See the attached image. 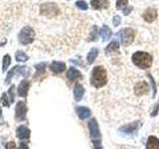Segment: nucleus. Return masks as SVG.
Wrapping results in <instances>:
<instances>
[{
    "mask_svg": "<svg viewBox=\"0 0 159 149\" xmlns=\"http://www.w3.org/2000/svg\"><path fill=\"white\" fill-rule=\"evenodd\" d=\"M118 49H119L118 42L117 41H112V42H111L107 45L106 49H104V53H106V55H109L111 53L118 51Z\"/></svg>",
    "mask_w": 159,
    "mask_h": 149,
    "instance_id": "20",
    "label": "nucleus"
},
{
    "mask_svg": "<svg viewBox=\"0 0 159 149\" xmlns=\"http://www.w3.org/2000/svg\"><path fill=\"white\" fill-rule=\"evenodd\" d=\"M153 57L149 53L137 51L132 55V63L140 69H148L151 67Z\"/></svg>",
    "mask_w": 159,
    "mask_h": 149,
    "instance_id": "2",
    "label": "nucleus"
},
{
    "mask_svg": "<svg viewBox=\"0 0 159 149\" xmlns=\"http://www.w3.org/2000/svg\"><path fill=\"white\" fill-rule=\"evenodd\" d=\"M158 111H159V102H158V104H157V106L155 107V109H154V112H152L151 113V116H156L157 115V112H158Z\"/></svg>",
    "mask_w": 159,
    "mask_h": 149,
    "instance_id": "35",
    "label": "nucleus"
},
{
    "mask_svg": "<svg viewBox=\"0 0 159 149\" xmlns=\"http://www.w3.org/2000/svg\"><path fill=\"white\" fill-rule=\"evenodd\" d=\"M84 93V88L81 84L77 83L76 86L74 88V98L76 99V102H80L83 98V96Z\"/></svg>",
    "mask_w": 159,
    "mask_h": 149,
    "instance_id": "14",
    "label": "nucleus"
},
{
    "mask_svg": "<svg viewBox=\"0 0 159 149\" xmlns=\"http://www.w3.org/2000/svg\"><path fill=\"white\" fill-rule=\"evenodd\" d=\"M36 69H37V71H38V73H40V72H44L45 71V68H46V63H42V64H38V65H36Z\"/></svg>",
    "mask_w": 159,
    "mask_h": 149,
    "instance_id": "32",
    "label": "nucleus"
},
{
    "mask_svg": "<svg viewBox=\"0 0 159 149\" xmlns=\"http://www.w3.org/2000/svg\"><path fill=\"white\" fill-rule=\"evenodd\" d=\"M60 10L57 4L55 3H44L40 7V13L47 17H54L59 14Z\"/></svg>",
    "mask_w": 159,
    "mask_h": 149,
    "instance_id": "6",
    "label": "nucleus"
},
{
    "mask_svg": "<svg viewBox=\"0 0 159 149\" xmlns=\"http://www.w3.org/2000/svg\"><path fill=\"white\" fill-rule=\"evenodd\" d=\"M76 111L81 119H87L91 115V111L86 106H78L76 108Z\"/></svg>",
    "mask_w": 159,
    "mask_h": 149,
    "instance_id": "16",
    "label": "nucleus"
},
{
    "mask_svg": "<svg viewBox=\"0 0 159 149\" xmlns=\"http://www.w3.org/2000/svg\"><path fill=\"white\" fill-rule=\"evenodd\" d=\"M76 6L80 9H82V10H87L89 8L88 6V4L86 1H84V0H80V1H78L76 3Z\"/></svg>",
    "mask_w": 159,
    "mask_h": 149,
    "instance_id": "27",
    "label": "nucleus"
},
{
    "mask_svg": "<svg viewBox=\"0 0 159 149\" xmlns=\"http://www.w3.org/2000/svg\"><path fill=\"white\" fill-rule=\"evenodd\" d=\"M50 70L55 74H61L66 70V64L62 62H53L50 65Z\"/></svg>",
    "mask_w": 159,
    "mask_h": 149,
    "instance_id": "12",
    "label": "nucleus"
},
{
    "mask_svg": "<svg viewBox=\"0 0 159 149\" xmlns=\"http://www.w3.org/2000/svg\"><path fill=\"white\" fill-rule=\"evenodd\" d=\"M14 86H11L9 88V91H8V97H10V102H14Z\"/></svg>",
    "mask_w": 159,
    "mask_h": 149,
    "instance_id": "31",
    "label": "nucleus"
},
{
    "mask_svg": "<svg viewBox=\"0 0 159 149\" xmlns=\"http://www.w3.org/2000/svg\"><path fill=\"white\" fill-rule=\"evenodd\" d=\"M98 55V50L97 48H93L91 51L89 52L88 54V57H87V61L89 64H93L94 62V60L97 59Z\"/></svg>",
    "mask_w": 159,
    "mask_h": 149,
    "instance_id": "21",
    "label": "nucleus"
},
{
    "mask_svg": "<svg viewBox=\"0 0 159 149\" xmlns=\"http://www.w3.org/2000/svg\"><path fill=\"white\" fill-rule=\"evenodd\" d=\"M89 130L91 134V138L93 143L94 149H102V141H101V132H99L98 123L96 118H92L89 122Z\"/></svg>",
    "mask_w": 159,
    "mask_h": 149,
    "instance_id": "3",
    "label": "nucleus"
},
{
    "mask_svg": "<svg viewBox=\"0 0 159 149\" xmlns=\"http://www.w3.org/2000/svg\"><path fill=\"white\" fill-rule=\"evenodd\" d=\"M91 5L93 9L94 10L107 9L109 7V2H108V0H92Z\"/></svg>",
    "mask_w": 159,
    "mask_h": 149,
    "instance_id": "11",
    "label": "nucleus"
},
{
    "mask_svg": "<svg viewBox=\"0 0 159 149\" xmlns=\"http://www.w3.org/2000/svg\"><path fill=\"white\" fill-rule=\"evenodd\" d=\"M1 117H2V109L0 107V119H1Z\"/></svg>",
    "mask_w": 159,
    "mask_h": 149,
    "instance_id": "37",
    "label": "nucleus"
},
{
    "mask_svg": "<svg viewBox=\"0 0 159 149\" xmlns=\"http://www.w3.org/2000/svg\"><path fill=\"white\" fill-rule=\"evenodd\" d=\"M107 77L106 69L102 66L94 67L93 69L92 74H91V84L97 88H102L107 82Z\"/></svg>",
    "mask_w": 159,
    "mask_h": 149,
    "instance_id": "1",
    "label": "nucleus"
},
{
    "mask_svg": "<svg viewBox=\"0 0 159 149\" xmlns=\"http://www.w3.org/2000/svg\"><path fill=\"white\" fill-rule=\"evenodd\" d=\"M67 78L70 79V81H75L76 79L78 78H82V74L81 73H80L77 69H75V68H70L69 69V71L67 72Z\"/></svg>",
    "mask_w": 159,
    "mask_h": 149,
    "instance_id": "19",
    "label": "nucleus"
},
{
    "mask_svg": "<svg viewBox=\"0 0 159 149\" xmlns=\"http://www.w3.org/2000/svg\"><path fill=\"white\" fill-rule=\"evenodd\" d=\"M143 19L148 23H152L157 18V11L154 8H147L142 14Z\"/></svg>",
    "mask_w": 159,
    "mask_h": 149,
    "instance_id": "9",
    "label": "nucleus"
},
{
    "mask_svg": "<svg viewBox=\"0 0 159 149\" xmlns=\"http://www.w3.org/2000/svg\"><path fill=\"white\" fill-rule=\"evenodd\" d=\"M15 59H16V61H17V62L24 63V62L28 61L29 57H28L27 55L25 54L24 52H22V51H18L16 54H15Z\"/></svg>",
    "mask_w": 159,
    "mask_h": 149,
    "instance_id": "22",
    "label": "nucleus"
},
{
    "mask_svg": "<svg viewBox=\"0 0 159 149\" xmlns=\"http://www.w3.org/2000/svg\"><path fill=\"white\" fill-rule=\"evenodd\" d=\"M17 137L19 139H28L30 137V130L27 126L20 125L16 130Z\"/></svg>",
    "mask_w": 159,
    "mask_h": 149,
    "instance_id": "13",
    "label": "nucleus"
},
{
    "mask_svg": "<svg viewBox=\"0 0 159 149\" xmlns=\"http://www.w3.org/2000/svg\"><path fill=\"white\" fill-rule=\"evenodd\" d=\"M128 3V0H117L116 1V7L117 10H121V9H124V7L126 6Z\"/></svg>",
    "mask_w": 159,
    "mask_h": 149,
    "instance_id": "26",
    "label": "nucleus"
},
{
    "mask_svg": "<svg viewBox=\"0 0 159 149\" xmlns=\"http://www.w3.org/2000/svg\"><path fill=\"white\" fill-rule=\"evenodd\" d=\"M18 68H19V66H16V67H14V68H12L11 70H10L9 73H8V74H7V77H6V81H5V83H6V84L10 83V81H11V79H12V77L14 76V74L18 71Z\"/></svg>",
    "mask_w": 159,
    "mask_h": 149,
    "instance_id": "25",
    "label": "nucleus"
},
{
    "mask_svg": "<svg viewBox=\"0 0 159 149\" xmlns=\"http://www.w3.org/2000/svg\"><path fill=\"white\" fill-rule=\"evenodd\" d=\"M146 149H159V139L155 136H149L146 142Z\"/></svg>",
    "mask_w": 159,
    "mask_h": 149,
    "instance_id": "18",
    "label": "nucleus"
},
{
    "mask_svg": "<svg viewBox=\"0 0 159 149\" xmlns=\"http://www.w3.org/2000/svg\"><path fill=\"white\" fill-rule=\"evenodd\" d=\"M10 64H11V57H10L9 55H5L3 58V68H2L3 72H5L8 69Z\"/></svg>",
    "mask_w": 159,
    "mask_h": 149,
    "instance_id": "24",
    "label": "nucleus"
},
{
    "mask_svg": "<svg viewBox=\"0 0 159 149\" xmlns=\"http://www.w3.org/2000/svg\"><path fill=\"white\" fill-rule=\"evenodd\" d=\"M99 34H101V36H102L103 41H107V40L111 39L112 32L107 25H103V26L102 27V29L99 30Z\"/></svg>",
    "mask_w": 159,
    "mask_h": 149,
    "instance_id": "17",
    "label": "nucleus"
},
{
    "mask_svg": "<svg viewBox=\"0 0 159 149\" xmlns=\"http://www.w3.org/2000/svg\"><path fill=\"white\" fill-rule=\"evenodd\" d=\"M6 149H16V144L13 141H10L6 144Z\"/></svg>",
    "mask_w": 159,
    "mask_h": 149,
    "instance_id": "33",
    "label": "nucleus"
},
{
    "mask_svg": "<svg viewBox=\"0 0 159 149\" xmlns=\"http://www.w3.org/2000/svg\"><path fill=\"white\" fill-rule=\"evenodd\" d=\"M18 149H28V145L26 143H24V142H22V143H20V145H19V148Z\"/></svg>",
    "mask_w": 159,
    "mask_h": 149,
    "instance_id": "36",
    "label": "nucleus"
},
{
    "mask_svg": "<svg viewBox=\"0 0 159 149\" xmlns=\"http://www.w3.org/2000/svg\"><path fill=\"white\" fill-rule=\"evenodd\" d=\"M149 92V86L146 82H139L138 84H135L134 87V93L136 96H143V94H146Z\"/></svg>",
    "mask_w": 159,
    "mask_h": 149,
    "instance_id": "8",
    "label": "nucleus"
},
{
    "mask_svg": "<svg viewBox=\"0 0 159 149\" xmlns=\"http://www.w3.org/2000/svg\"><path fill=\"white\" fill-rule=\"evenodd\" d=\"M29 86H30V84L28 81H22L21 83H20L19 87H18V96L22 97H26L27 93H28V89H29Z\"/></svg>",
    "mask_w": 159,
    "mask_h": 149,
    "instance_id": "15",
    "label": "nucleus"
},
{
    "mask_svg": "<svg viewBox=\"0 0 159 149\" xmlns=\"http://www.w3.org/2000/svg\"><path fill=\"white\" fill-rule=\"evenodd\" d=\"M118 36L120 38L122 46L127 47L133 42L134 38H135V32L131 28H124L118 32Z\"/></svg>",
    "mask_w": 159,
    "mask_h": 149,
    "instance_id": "4",
    "label": "nucleus"
},
{
    "mask_svg": "<svg viewBox=\"0 0 159 149\" xmlns=\"http://www.w3.org/2000/svg\"><path fill=\"white\" fill-rule=\"evenodd\" d=\"M0 102H1L4 106H6V107H8L9 106H10V103H9V102H8V97H7V96H6V93H3L2 94V97H1V98H0Z\"/></svg>",
    "mask_w": 159,
    "mask_h": 149,
    "instance_id": "28",
    "label": "nucleus"
},
{
    "mask_svg": "<svg viewBox=\"0 0 159 149\" xmlns=\"http://www.w3.org/2000/svg\"><path fill=\"white\" fill-rule=\"evenodd\" d=\"M35 39V32L32 28L30 27H24L19 33L18 40L19 42L23 44V45H28L31 44Z\"/></svg>",
    "mask_w": 159,
    "mask_h": 149,
    "instance_id": "5",
    "label": "nucleus"
},
{
    "mask_svg": "<svg viewBox=\"0 0 159 149\" xmlns=\"http://www.w3.org/2000/svg\"><path fill=\"white\" fill-rule=\"evenodd\" d=\"M132 9H133V7H132V6L125 7V8H124V9H122V10H123V14H124V15H125V16H126V15H128L129 13H130V12L132 11Z\"/></svg>",
    "mask_w": 159,
    "mask_h": 149,
    "instance_id": "34",
    "label": "nucleus"
},
{
    "mask_svg": "<svg viewBox=\"0 0 159 149\" xmlns=\"http://www.w3.org/2000/svg\"><path fill=\"white\" fill-rule=\"evenodd\" d=\"M98 37V29L97 26H93L92 27V32L89 33V41H97Z\"/></svg>",
    "mask_w": 159,
    "mask_h": 149,
    "instance_id": "23",
    "label": "nucleus"
},
{
    "mask_svg": "<svg viewBox=\"0 0 159 149\" xmlns=\"http://www.w3.org/2000/svg\"><path fill=\"white\" fill-rule=\"evenodd\" d=\"M120 22H121V18L119 15H116V16L112 18V23L114 25V27H117L118 25L120 24Z\"/></svg>",
    "mask_w": 159,
    "mask_h": 149,
    "instance_id": "30",
    "label": "nucleus"
},
{
    "mask_svg": "<svg viewBox=\"0 0 159 149\" xmlns=\"http://www.w3.org/2000/svg\"><path fill=\"white\" fill-rule=\"evenodd\" d=\"M26 113H27V106L24 102H18L16 108H15V118L18 121L24 120L26 118Z\"/></svg>",
    "mask_w": 159,
    "mask_h": 149,
    "instance_id": "7",
    "label": "nucleus"
},
{
    "mask_svg": "<svg viewBox=\"0 0 159 149\" xmlns=\"http://www.w3.org/2000/svg\"><path fill=\"white\" fill-rule=\"evenodd\" d=\"M138 125H139V122L135 121L133 123L127 124V125L122 126L121 128H119V131L125 133V134H133L138 129Z\"/></svg>",
    "mask_w": 159,
    "mask_h": 149,
    "instance_id": "10",
    "label": "nucleus"
},
{
    "mask_svg": "<svg viewBox=\"0 0 159 149\" xmlns=\"http://www.w3.org/2000/svg\"><path fill=\"white\" fill-rule=\"evenodd\" d=\"M147 77L149 78L151 82V84H152V88H153V97H155V94H156V84H155V81H154L153 77L151 76L150 74H147Z\"/></svg>",
    "mask_w": 159,
    "mask_h": 149,
    "instance_id": "29",
    "label": "nucleus"
}]
</instances>
